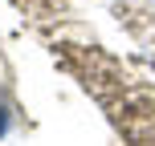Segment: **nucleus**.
<instances>
[{
	"instance_id": "1",
	"label": "nucleus",
	"mask_w": 155,
	"mask_h": 146,
	"mask_svg": "<svg viewBox=\"0 0 155 146\" xmlns=\"http://www.w3.org/2000/svg\"><path fill=\"white\" fill-rule=\"evenodd\" d=\"M8 122H12V118H8V106H4V98H0V138L8 134Z\"/></svg>"
}]
</instances>
